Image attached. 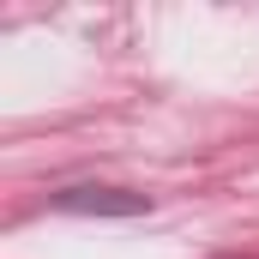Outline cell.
<instances>
[{
	"label": "cell",
	"mask_w": 259,
	"mask_h": 259,
	"mask_svg": "<svg viewBox=\"0 0 259 259\" xmlns=\"http://www.w3.org/2000/svg\"><path fill=\"white\" fill-rule=\"evenodd\" d=\"M49 205H55V211H72V217H139V211H151V193L103 187V181H78V187H61Z\"/></svg>",
	"instance_id": "cell-1"
},
{
	"label": "cell",
	"mask_w": 259,
	"mask_h": 259,
	"mask_svg": "<svg viewBox=\"0 0 259 259\" xmlns=\"http://www.w3.org/2000/svg\"><path fill=\"white\" fill-rule=\"evenodd\" d=\"M211 259H259V253H211Z\"/></svg>",
	"instance_id": "cell-2"
}]
</instances>
